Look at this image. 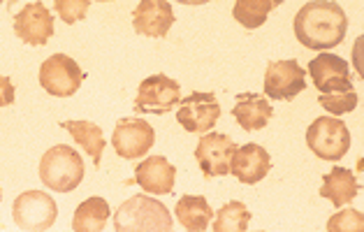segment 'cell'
Wrapping results in <instances>:
<instances>
[{
	"instance_id": "cell-2",
	"label": "cell",
	"mask_w": 364,
	"mask_h": 232,
	"mask_svg": "<svg viewBox=\"0 0 364 232\" xmlns=\"http://www.w3.org/2000/svg\"><path fill=\"white\" fill-rule=\"evenodd\" d=\"M172 213L161 200L132 195L114 211V232H172Z\"/></svg>"
},
{
	"instance_id": "cell-13",
	"label": "cell",
	"mask_w": 364,
	"mask_h": 232,
	"mask_svg": "<svg viewBox=\"0 0 364 232\" xmlns=\"http://www.w3.org/2000/svg\"><path fill=\"white\" fill-rule=\"evenodd\" d=\"M309 75L314 79L316 88L321 91V95L353 88L350 65L346 63L341 56H334V53H327V51L318 53V56L309 63Z\"/></svg>"
},
{
	"instance_id": "cell-26",
	"label": "cell",
	"mask_w": 364,
	"mask_h": 232,
	"mask_svg": "<svg viewBox=\"0 0 364 232\" xmlns=\"http://www.w3.org/2000/svg\"><path fill=\"white\" fill-rule=\"evenodd\" d=\"M54 10L58 12V16L68 26H73L77 21H82L84 16L88 14V10H91V3H88V0H56Z\"/></svg>"
},
{
	"instance_id": "cell-6",
	"label": "cell",
	"mask_w": 364,
	"mask_h": 232,
	"mask_svg": "<svg viewBox=\"0 0 364 232\" xmlns=\"http://www.w3.org/2000/svg\"><path fill=\"white\" fill-rule=\"evenodd\" d=\"M38 79L49 95L70 97L79 91V86L84 82V73L77 60L70 58L68 53H54L40 65Z\"/></svg>"
},
{
	"instance_id": "cell-9",
	"label": "cell",
	"mask_w": 364,
	"mask_h": 232,
	"mask_svg": "<svg viewBox=\"0 0 364 232\" xmlns=\"http://www.w3.org/2000/svg\"><path fill=\"white\" fill-rule=\"evenodd\" d=\"M237 151V142L223 135V132H207L195 147V160H198L204 176L214 179V176L230 174V160Z\"/></svg>"
},
{
	"instance_id": "cell-17",
	"label": "cell",
	"mask_w": 364,
	"mask_h": 232,
	"mask_svg": "<svg viewBox=\"0 0 364 232\" xmlns=\"http://www.w3.org/2000/svg\"><path fill=\"white\" fill-rule=\"evenodd\" d=\"M232 116L246 132H255L272 121L274 107L260 93H239L232 107Z\"/></svg>"
},
{
	"instance_id": "cell-18",
	"label": "cell",
	"mask_w": 364,
	"mask_h": 232,
	"mask_svg": "<svg viewBox=\"0 0 364 232\" xmlns=\"http://www.w3.org/2000/svg\"><path fill=\"white\" fill-rule=\"evenodd\" d=\"M360 193V184L355 179V174L346 167H334L323 176L321 195L325 200H330L336 209L350 204Z\"/></svg>"
},
{
	"instance_id": "cell-28",
	"label": "cell",
	"mask_w": 364,
	"mask_h": 232,
	"mask_svg": "<svg viewBox=\"0 0 364 232\" xmlns=\"http://www.w3.org/2000/svg\"><path fill=\"white\" fill-rule=\"evenodd\" d=\"M0 202H3V189H0Z\"/></svg>"
},
{
	"instance_id": "cell-14",
	"label": "cell",
	"mask_w": 364,
	"mask_h": 232,
	"mask_svg": "<svg viewBox=\"0 0 364 232\" xmlns=\"http://www.w3.org/2000/svg\"><path fill=\"white\" fill-rule=\"evenodd\" d=\"M174 26V10L167 0H141L132 10V28L144 38H165Z\"/></svg>"
},
{
	"instance_id": "cell-23",
	"label": "cell",
	"mask_w": 364,
	"mask_h": 232,
	"mask_svg": "<svg viewBox=\"0 0 364 232\" xmlns=\"http://www.w3.org/2000/svg\"><path fill=\"white\" fill-rule=\"evenodd\" d=\"M214 232H246L253 213L246 209L244 202L230 200L218 211H214Z\"/></svg>"
},
{
	"instance_id": "cell-11",
	"label": "cell",
	"mask_w": 364,
	"mask_h": 232,
	"mask_svg": "<svg viewBox=\"0 0 364 232\" xmlns=\"http://www.w3.org/2000/svg\"><path fill=\"white\" fill-rule=\"evenodd\" d=\"M14 35L28 47H44L54 35V14L44 3H28L14 14Z\"/></svg>"
},
{
	"instance_id": "cell-3",
	"label": "cell",
	"mask_w": 364,
	"mask_h": 232,
	"mask_svg": "<svg viewBox=\"0 0 364 232\" xmlns=\"http://www.w3.org/2000/svg\"><path fill=\"white\" fill-rule=\"evenodd\" d=\"M40 179L49 191L73 193L84 181V160L79 151L68 144H56L40 158Z\"/></svg>"
},
{
	"instance_id": "cell-24",
	"label": "cell",
	"mask_w": 364,
	"mask_h": 232,
	"mask_svg": "<svg viewBox=\"0 0 364 232\" xmlns=\"http://www.w3.org/2000/svg\"><path fill=\"white\" fill-rule=\"evenodd\" d=\"M318 102L323 105L325 112H330L336 119V116L353 112L355 107L360 105V97H358V93H355V88H348V91H336V93L318 95Z\"/></svg>"
},
{
	"instance_id": "cell-1",
	"label": "cell",
	"mask_w": 364,
	"mask_h": 232,
	"mask_svg": "<svg viewBox=\"0 0 364 232\" xmlns=\"http://www.w3.org/2000/svg\"><path fill=\"white\" fill-rule=\"evenodd\" d=\"M292 28L301 47L325 51L343 42L346 31H348V16L339 3L318 0V3H306L301 7L295 14Z\"/></svg>"
},
{
	"instance_id": "cell-22",
	"label": "cell",
	"mask_w": 364,
	"mask_h": 232,
	"mask_svg": "<svg viewBox=\"0 0 364 232\" xmlns=\"http://www.w3.org/2000/svg\"><path fill=\"white\" fill-rule=\"evenodd\" d=\"M281 3L279 0H237L232 7V16L244 26V28L253 31L267 21L272 10H277Z\"/></svg>"
},
{
	"instance_id": "cell-8",
	"label": "cell",
	"mask_w": 364,
	"mask_h": 232,
	"mask_svg": "<svg viewBox=\"0 0 364 232\" xmlns=\"http://www.w3.org/2000/svg\"><path fill=\"white\" fill-rule=\"evenodd\" d=\"M220 119V105L214 93L195 91L186 100H181L179 112H176V121L179 126L195 135H207L211 128L216 126Z\"/></svg>"
},
{
	"instance_id": "cell-19",
	"label": "cell",
	"mask_w": 364,
	"mask_h": 232,
	"mask_svg": "<svg viewBox=\"0 0 364 232\" xmlns=\"http://www.w3.org/2000/svg\"><path fill=\"white\" fill-rule=\"evenodd\" d=\"M174 213L188 232H207L211 218H214V209L202 195H183L176 202Z\"/></svg>"
},
{
	"instance_id": "cell-29",
	"label": "cell",
	"mask_w": 364,
	"mask_h": 232,
	"mask_svg": "<svg viewBox=\"0 0 364 232\" xmlns=\"http://www.w3.org/2000/svg\"><path fill=\"white\" fill-rule=\"evenodd\" d=\"M257 232H264V230H257Z\"/></svg>"
},
{
	"instance_id": "cell-27",
	"label": "cell",
	"mask_w": 364,
	"mask_h": 232,
	"mask_svg": "<svg viewBox=\"0 0 364 232\" xmlns=\"http://www.w3.org/2000/svg\"><path fill=\"white\" fill-rule=\"evenodd\" d=\"M14 84H12V79L10 77H5V75H0V107H10L14 105Z\"/></svg>"
},
{
	"instance_id": "cell-25",
	"label": "cell",
	"mask_w": 364,
	"mask_h": 232,
	"mask_svg": "<svg viewBox=\"0 0 364 232\" xmlns=\"http://www.w3.org/2000/svg\"><path fill=\"white\" fill-rule=\"evenodd\" d=\"M327 232H364V213L358 209H341L327 221Z\"/></svg>"
},
{
	"instance_id": "cell-10",
	"label": "cell",
	"mask_w": 364,
	"mask_h": 232,
	"mask_svg": "<svg viewBox=\"0 0 364 232\" xmlns=\"http://www.w3.org/2000/svg\"><path fill=\"white\" fill-rule=\"evenodd\" d=\"M112 144L114 151L119 154V158H144L151 147L156 144V130L151 128L149 121L141 119H121L114 126V135H112Z\"/></svg>"
},
{
	"instance_id": "cell-5",
	"label": "cell",
	"mask_w": 364,
	"mask_h": 232,
	"mask_svg": "<svg viewBox=\"0 0 364 232\" xmlns=\"http://www.w3.org/2000/svg\"><path fill=\"white\" fill-rule=\"evenodd\" d=\"M12 218L23 232H47L58 218L56 200L44 191H26L12 204Z\"/></svg>"
},
{
	"instance_id": "cell-7",
	"label": "cell",
	"mask_w": 364,
	"mask_h": 232,
	"mask_svg": "<svg viewBox=\"0 0 364 232\" xmlns=\"http://www.w3.org/2000/svg\"><path fill=\"white\" fill-rule=\"evenodd\" d=\"M181 102V84L167 75H151L137 88L135 110L139 114H167Z\"/></svg>"
},
{
	"instance_id": "cell-4",
	"label": "cell",
	"mask_w": 364,
	"mask_h": 232,
	"mask_svg": "<svg viewBox=\"0 0 364 232\" xmlns=\"http://www.w3.org/2000/svg\"><path fill=\"white\" fill-rule=\"evenodd\" d=\"M306 144L318 158L339 160L350 149V130L334 116H318L306 130Z\"/></svg>"
},
{
	"instance_id": "cell-15",
	"label": "cell",
	"mask_w": 364,
	"mask_h": 232,
	"mask_svg": "<svg viewBox=\"0 0 364 232\" xmlns=\"http://www.w3.org/2000/svg\"><path fill=\"white\" fill-rule=\"evenodd\" d=\"M272 169V156L269 151L260 144H244L237 147L232 160H230V172L242 184L253 186L257 181H262Z\"/></svg>"
},
{
	"instance_id": "cell-21",
	"label": "cell",
	"mask_w": 364,
	"mask_h": 232,
	"mask_svg": "<svg viewBox=\"0 0 364 232\" xmlns=\"http://www.w3.org/2000/svg\"><path fill=\"white\" fill-rule=\"evenodd\" d=\"M60 126L73 135V139L86 151L88 158H93L95 167H100L102 151H105V144H107V139L102 135V128L95 126L93 121H63Z\"/></svg>"
},
{
	"instance_id": "cell-16",
	"label": "cell",
	"mask_w": 364,
	"mask_h": 232,
	"mask_svg": "<svg viewBox=\"0 0 364 232\" xmlns=\"http://www.w3.org/2000/svg\"><path fill=\"white\" fill-rule=\"evenodd\" d=\"M176 167L165 156L144 158L135 169V181L151 195H170L174 191Z\"/></svg>"
},
{
	"instance_id": "cell-12",
	"label": "cell",
	"mask_w": 364,
	"mask_h": 232,
	"mask_svg": "<svg viewBox=\"0 0 364 232\" xmlns=\"http://www.w3.org/2000/svg\"><path fill=\"white\" fill-rule=\"evenodd\" d=\"M306 73L299 68L295 58L272 60L264 70V93L272 100H292L306 88Z\"/></svg>"
},
{
	"instance_id": "cell-20",
	"label": "cell",
	"mask_w": 364,
	"mask_h": 232,
	"mask_svg": "<svg viewBox=\"0 0 364 232\" xmlns=\"http://www.w3.org/2000/svg\"><path fill=\"white\" fill-rule=\"evenodd\" d=\"M112 216V209L105 198H93L84 200L79 207L75 209L73 216V230L75 232H102L107 221Z\"/></svg>"
}]
</instances>
